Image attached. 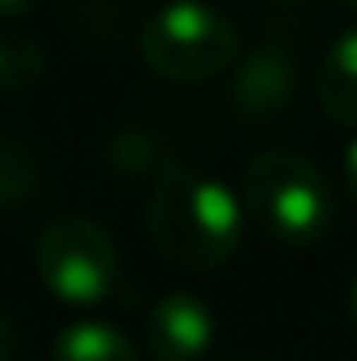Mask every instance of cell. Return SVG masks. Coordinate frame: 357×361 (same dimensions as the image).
<instances>
[{"label":"cell","instance_id":"4fadbf2b","mask_svg":"<svg viewBox=\"0 0 357 361\" xmlns=\"http://www.w3.org/2000/svg\"><path fill=\"white\" fill-rule=\"evenodd\" d=\"M17 357V328L8 315H0V361H13Z\"/></svg>","mask_w":357,"mask_h":361},{"label":"cell","instance_id":"3957f363","mask_svg":"<svg viewBox=\"0 0 357 361\" xmlns=\"http://www.w3.org/2000/svg\"><path fill=\"white\" fill-rule=\"evenodd\" d=\"M143 63L177 85H202L240 59V30L202 0H173L139 30Z\"/></svg>","mask_w":357,"mask_h":361},{"label":"cell","instance_id":"9c48e42d","mask_svg":"<svg viewBox=\"0 0 357 361\" xmlns=\"http://www.w3.org/2000/svg\"><path fill=\"white\" fill-rule=\"evenodd\" d=\"M51 361H143V353L109 324H68L51 341Z\"/></svg>","mask_w":357,"mask_h":361},{"label":"cell","instance_id":"9a60e30c","mask_svg":"<svg viewBox=\"0 0 357 361\" xmlns=\"http://www.w3.org/2000/svg\"><path fill=\"white\" fill-rule=\"evenodd\" d=\"M349 319H353V328H357V277H353V286H349Z\"/></svg>","mask_w":357,"mask_h":361},{"label":"cell","instance_id":"30bf717a","mask_svg":"<svg viewBox=\"0 0 357 361\" xmlns=\"http://www.w3.org/2000/svg\"><path fill=\"white\" fill-rule=\"evenodd\" d=\"M47 51L30 34H0V92H30L47 76Z\"/></svg>","mask_w":357,"mask_h":361},{"label":"cell","instance_id":"5b68a950","mask_svg":"<svg viewBox=\"0 0 357 361\" xmlns=\"http://www.w3.org/2000/svg\"><path fill=\"white\" fill-rule=\"evenodd\" d=\"M227 101H231V114L244 126L282 122L294 105V47L286 38L269 34L253 55L236 59Z\"/></svg>","mask_w":357,"mask_h":361},{"label":"cell","instance_id":"6da1fadb","mask_svg":"<svg viewBox=\"0 0 357 361\" xmlns=\"http://www.w3.org/2000/svg\"><path fill=\"white\" fill-rule=\"evenodd\" d=\"M147 235H152L156 252L177 269L189 273L223 269L240 248L244 206L214 177L169 160L160 169V177L152 180Z\"/></svg>","mask_w":357,"mask_h":361},{"label":"cell","instance_id":"2e32d148","mask_svg":"<svg viewBox=\"0 0 357 361\" xmlns=\"http://www.w3.org/2000/svg\"><path fill=\"white\" fill-rule=\"evenodd\" d=\"M269 4H298V0H269Z\"/></svg>","mask_w":357,"mask_h":361},{"label":"cell","instance_id":"ac0fdd59","mask_svg":"<svg viewBox=\"0 0 357 361\" xmlns=\"http://www.w3.org/2000/svg\"><path fill=\"white\" fill-rule=\"evenodd\" d=\"M341 4H349V8H357V0H341Z\"/></svg>","mask_w":357,"mask_h":361},{"label":"cell","instance_id":"5bb4252c","mask_svg":"<svg viewBox=\"0 0 357 361\" xmlns=\"http://www.w3.org/2000/svg\"><path fill=\"white\" fill-rule=\"evenodd\" d=\"M34 8V0H0V17H25Z\"/></svg>","mask_w":357,"mask_h":361},{"label":"cell","instance_id":"ba28073f","mask_svg":"<svg viewBox=\"0 0 357 361\" xmlns=\"http://www.w3.org/2000/svg\"><path fill=\"white\" fill-rule=\"evenodd\" d=\"M47 189V169L42 156L30 139L0 130V214L30 210Z\"/></svg>","mask_w":357,"mask_h":361},{"label":"cell","instance_id":"7c38bea8","mask_svg":"<svg viewBox=\"0 0 357 361\" xmlns=\"http://www.w3.org/2000/svg\"><path fill=\"white\" fill-rule=\"evenodd\" d=\"M341 180H345V193L357 202V135L345 143V156H341Z\"/></svg>","mask_w":357,"mask_h":361},{"label":"cell","instance_id":"e0dca14e","mask_svg":"<svg viewBox=\"0 0 357 361\" xmlns=\"http://www.w3.org/2000/svg\"><path fill=\"white\" fill-rule=\"evenodd\" d=\"M223 361H257V357H223Z\"/></svg>","mask_w":357,"mask_h":361},{"label":"cell","instance_id":"8992f818","mask_svg":"<svg viewBox=\"0 0 357 361\" xmlns=\"http://www.w3.org/2000/svg\"><path fill=\"white\" fill-rule=\"evenodd\" d=\"M214 345V311L189 294L173 290L147 311V357L152 361H202Z\"/></svg>","mask_w":357,"mask_h":361},{"label":"cell","instance_id":"7a4b0ae2","mask_svg":"<svg viewBox=\"0 0 357 361\" xmlns=\"http://www.w3.org/2000/svg\"><path fill=\"white\" fill-rule=\"evenodd\" d=\"M244 219L273 244L307 248L332 227V185L298 152L269 147L248 160L240 177Z\"/></svg>","mask_w":357,"mask_h":361},{"label":"cell","instance_id":"52a82bcc","mask_svg":"<svg viewBox=\"0 0 357 361\" xmlns=\"http://www.w3.org/2000/svg\"><path fill=\"white\" fill-rule=\"evenodd\" d=\"M315 97L328 122L337 126H357V30L341 34L315 76Z\"/></svg>","mask_w":357,"mask_h":361},{"label":"cell","instance_id":"8fae6325","mask_svg":"<svg viewBox=\"0 0 357 361\" xmlns=\"http://www.w3.org/2000/svg\"><path fill=\"white\" fill-rule=\"evenodd\" d=\"M109 164H114V173H122V177H152L156 180L169 160H164L156 135H147V130H139V126H126V130H118L114 143H109Z\"/></svg>","mask_w":357,"mask_h":361},{"label":"cell","instance_id":"277c9868","mask_svg":"<svg viewBox=\"0 0 357 361\" xmlns=\"http://www.w3.org/2000/svg\"><path fill=\"white\" fill-rule=\"evenodd\" d=\"M38 281L68 307H97L118 290V248L89 214H59L34 240Z\"/></svg>","mask_w":357,"mask_h":361}]
</instances>
